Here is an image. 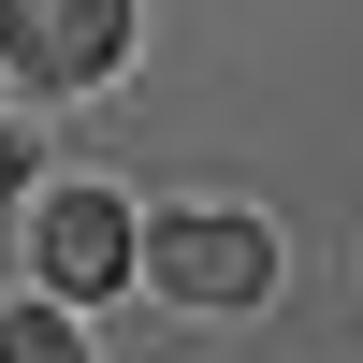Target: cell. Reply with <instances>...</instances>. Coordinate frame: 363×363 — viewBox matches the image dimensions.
Here are the masks:
<instances>
[{"label":"cell","mask_w":363,"mask_h":363,"mask_svg":"<svg viewBox=\"0 0 363 363\" xmlns=\"http://www.w3.org/2000/svg\"><path fill=\"white\" fill-rule=\"evenodd\" d=\"M145 277H160L174 306H262L277 247H262V218H218V203H189V218H160V233H145Z\"/></svg>","instance_id":"1"},{"label":"cell","mask_w":363,"mask_h":363,"mask_svg":"<svg viewBox=\"0 0 363 363\" xmlns=\"http://www.w3.org/2000/svg\"><path fill=\"white\" fill-rule=\"evenodd\" d=\"M0 58L29 87H87L131 58V0H0Z\"/></svg>","instance_id":"2"},{"label":"cell","mask_w":363,"mask_h":363,"mask_svg":"<svg viewBox=\"0 0 363 363\" xmlns=\"http://www.w3.org/2000/svg\"><path fill=\"white\" fill-rule=\"evenodd\" d=\"M44 277H58V291H116V277H131L116 189H58V203H44Z\"/></svg>","instance_id":"3"},{"label":"cell","mask_w":363,"mask_h":363,"mask_svg":"<svg viewBox=\"0 0 363 363\" xmlns=\"http://www.w3.org/2000/svg\"><path fill=\"white\" fill-rule=\"evenodd\" d=\"M0 363H87V335L58 306H15V320H0Z\"/></svg>","instance_id":"4"},{"label":"cell","mask_w":363,"mask_h":363,"mask_svg":"<svg viewBox=\"0 0 363 363\" xmlns=\"http://www.w3.org/2000/svg\"><path fill=\"white\" fill-rule=\"evenodd\" d=\"M15 174H29V145H15V131H0V189H15Z\"/></svg>","instance_id":"5"}]
</instances>
